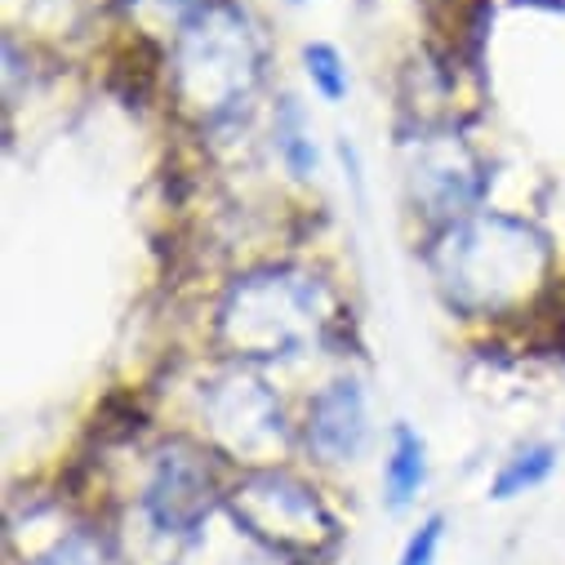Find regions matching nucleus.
Wrapping results in <instances>:
<instances>
[{"instance_id":"f03ea898","label":"nucleus","mask_w":565,"mask_h":565,"mask_svg":"<svg viewBox=\"0 0 565 565\" xmlns=\"http://www.w3.org/2000/svg\"><path fill=\"white\" fill-rule=\"evenodd\" d=\"M308 437L326 459H352L365 441V401L356 383H330L308 414Z\"/></svg>"},{"instance_id":"20e7f679","label":"nucleus","mask_w":565,"mask_h":565,"mask_svg":"<svg viewBox=\"0 0 565 565\" xmlns=\"http://www.w3.org/2000/svg\"><path fill=\"white\" fill-rule=\"evenodd\" d=\"M423 477H428V450H423V437L401 423V428H396V446H392V459H387V503L401 512V508L418 494Z\"/></svg>"},{"instance_id":"39448f33","label":"nucleus","mask_w":565,"mask_h":565,"mask_svg":"<svg viewBox=\"0 0 565 565\" xmlns=\"http://www.w3.org/2000/svg\"><path fill=\"white\" fill-rule=\"evenodd\" d=\"M552 463H556V450L552 446H534V450H525V455H516L503 472H499V481H494V499H512V494H525V490H534L547 472H552Z\"/></svg>"},{"instance_id":"423d86ee","label":"nucleus","mask_w":565,"mask_h":565,"mask_svg":"<svg viewBox=\"0 0 565 565\" xmlns=\"http://www.w3.org/2000/svg\"><path fill=\"white\" fill-rule=\"evenodd\" d=\"M303 63H308V76L317 81V89L330 98V103H339L343 94H348V67H343V58H339V50L334 45H308L303 50Z\"/></svg>"},{"instance_id":"0eeeda50","label":"nucleus","mask_w":565,"mask_h":565,"mask_svg":"<svg viewBox=\"0 0 565 565\" xmlns=\"http://www.w3.org/2000/svg\"><path fill=\"white\" fill-rule=\"evenodd\" d=\"M36 565H107V556L98 552V543L94 539H85V534H72V539H63L45 561H36Z\"/></svg>"},{"instance_id":"f257e3e1","label":"nucleus","mask_w":565,"mask_h":565,"mask_svg":"<svg viewBox=\"0 0 565 565\" xmlns=\"http://www.w3.org/2000/svg\"><path fill=\"white\" fill-rule=\"evenodd\" d=\"M236 516H245L254 534L286 547H303L330 534V516L321 512V503L290 477H258L236 490Z\"/></svg>"},{"instance_id":"7ed1b4c3","label":"nucleus","mask_w":565,"mask_h":565,"mask_svg":"<svg viewBox=\"0 0 565 565\" xmlns=\"http://www.w3.org/2000/svg\"><path fill=\"white\" fill-rule=\"evenodd\" d=\"M205 490H210V477L196 468V463H188V459H166L161 463V477H157V486H152V494H148V503H152V512H157V521L161 525H192L201 512H205Z\"/></svg>"},{"instance_id":"6e6552de","label":"nucleus","mask_w":565,"mask_h":565,"mask_svg":"<svg viewBox=\"0 0 565 565\" xmlns=\"http://www.w3.org/2000/svg\"><path fill=\"white\" fill-rule=\"evenodd\" d=\"M441 530H446V516H428V521H423V525H418V534L405 543L401 565H433L437 543H441Z\"/></svg>"}]
</instances>
